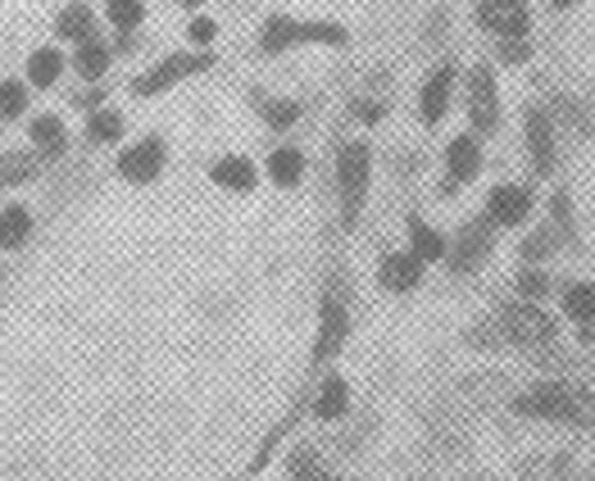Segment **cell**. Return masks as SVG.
Returning a JSON list of instances; mask_svg holds the SVG:
<instances>
[{
    "instance_id": "obj_1",
    "label": "cell",
    "mask_w": 595,
    "mask_h": 481,
    "mask_svg": "<svg viewBox=\"0 0 595 481\" xmlns=\"http://www.w3.org/2000/svg\"><path fill=\"white\" fill-rule=\"evenodd\" d=\"M514 409L527 418H546V423L595 427V396L578 382H537L514 400Z\"/></svg>"
},
{
    "instance_id": "obj_2",
    "label": "cell",
    "mask_w": 595,
    "mask_h": 481,
    "mask_svg": "<svg viewBox=\"0 0 595 481\" xmlns=\"http://www.w3.org/2000/svg\"><path fill=\"white\" fill-rule=\"evenodd\" d=\"M369 168L373 155L364 141H346L341 155H337V183H341V223L354 227L364 214V200H369Z\"/></svg>"
},
{
    "instance_id": "obj_3",
    "label": "cell",
    "mask_w": 595,
    "mask_h": 481,
    "mask_svg": "<svg viewBox=\"0 0 595 481\" xmlns=\"http://www.w3.org/2000/svg\"><path fill=\"white\" fill-rule=\"evenodd\" d=\"M301 42H318V46H346V27L341 23H295L287 14H273L264 23V37H259V50L273 55V50H287V46H301Z\"/></svg>"
},
{
    "instance_id": "obj_4",
    "label": "cell",
    "mask_w": 595,
    "mask_h": 481,
    "mask_svg": "<svg viewBox=\"0 0 595 481\" xmlns=\"http://www.w3.org/2000/svg\"><path fill=\"white\" fill-rule=\"evenodd\" d=\"M468 118H472V132L491 137L500 128V86H495V69L478 64L468 73Z\"/></svg>"
},
{
    "instance_id": "obj_5",
    "label": "cell",
    "mask_w": 595,
    "mask_h": 481,
    "mask_svg": "<svg viewBox=\"0 0 595 481\" xmlns=\"http://www.w3.org/2000/svg\"><path fill=\"white\" fill-rule=\"evenodd\" d=\"M500 332L518 341V345H550L555 341V322L550 314L537 309V300H523V305H504L500 309Z\"/></svg>"
},
{
    "instance_id": "obj_6",
    "label": "cell",
    "mask_w": 595,
    "mask_h": 481,
    "mask_svg": "<svg viewBox=\"0 0 595 481\" xmlns=\"http://www.w3.org/2000/svg\"><path fill=\"white\" fill-rule=\"evenodd\" d=\"M491 246H495V223L487 214L464 223L459 236H455V246H451V255H445V259H451V273H472V268H482Z\"/></svg>"
},
{
    "instance_id": "obj_7",
    "label": "cell",
    "mask_w": 595,
    "mask_h": 481,
    "mask_svg": "<svg viewBox=\"0 0 595 481\" xmlns=\"http://www.w3.org/2000/svg\"><path fill=\"white\" fill-rule=\"evenodd\" d=\"M523 132H527V160H532V173L537 177H550L555 164H559V145H555V124L541 105H532L527 118H523Z\"/></svg>"
},
{
    "instance_id": "obj_8",
    "label": "cell",
    "mask_w": 595,
    "mask_h": 481,
    "mask_svg": "<svg viewBox=\"0 0 595 481\" xmlns=\"http://www.w3.org/2000/svg\"><path fill=\"white\" fill-rule=\"evenodd\" d=\"M210 64H214L210 50H205V55H168L164 64H155L151 73H141V78L132 82V92H137V96H160L164 86L183 82V78H191V73H205Z\"/></svg>"
},
{
    "instance_id": "obj_9",
    "label": "cell",
    "mask_w": 595,
    "mask_h": 481,
    "mask_svg": "<svg viewBox=\"0 0 595 481\" xmlns=\"http://www.w3.org/2000/svg\"><path fill=\"white\" fill-rule=\"evenodd\" d=\"M478 23L500 42V37H527L532 33V10L527 0H482Z\"/></svg>"
},
{
    "instance_id": "obj_10",
    "label": "cell",
    "mask_w": 595,
    "mask_h": 481,
    "mask_svg": "<svg viewBox=\"0 0 595 481\" xmlns=\"http://www.w3.org/2000/svg\"><path fill=\"white\" fill-rule=\"evenodd\" d=\"M478 173H482V141H478V132H464L445 145V196L464 183H472Z\"/></svg>"
},
{
    "instance_id": "obj_11",
    "label": "cell",
    "mask_w": 595,
    "mask_h": 481,
    "mask_svg": "<svg viewBox=\"0 0 595 481\" xmlns=\"http://www.w3.org/2000/svg\"><path fill=\"white\" fill-rule=\"evenodd\" d=\"M118 173H124L128 183H137V187L155 183V177L164 173V141L160 137H145V141L128 145L124 155H118Z\"/></svg>"
},
{
    "instance_id": "obj_12",
    "label": "cell",
    "mask_w": 595,
    "mask_h": 481,
    "mask_svg": "<svg viewBox=\"0 0 595 481\" xmlns=\"http://www.w3.org/2000/svg\"><path fill=\"white\" fill-rule=\"evenodd\" d=\"M487 219L495 227H523L532 219V187H514V183H504V187H491L487 196Z\"/></svg>"
},
{
    "instance_id": "obj_13",
    "label": "cell",
    "mask_w": 595,
    "mask_h": 481,
    "mask_svg": "<svg viewBox=\"0 0 595 481\" xmlns=\"http://www.w3.org/2000/svg\"><path fill=\"white\" fill-rule=\"evenodd\" d=\"M451 96H455V64H436L423 82V92H419V114H423V124L436 128L445 109H451Z\"/></svg>"
},
{
    "instance_id": "obj_14",
    "label": "cell",
    "mask_w": 595,
    "mask_h": 481,
    "mask_svg": "<svg viewBox=\"0 0 595 481\" xmlns=\"http://www.w3.org/2000/svg\"><path fill=\"white\" fill-rule=\"evenodd\" d=\"M350 337V314L337 295H327L323 300V318H318V341H314V359L323 364V359H332Z\"/></svg>"
},
{
    "instance_id": "obj_15",
    "label": "cell",
    "mask_w": 595,
    "mask_h": 481,
    "mask_svg": "<svg viewBox=\"0 0 595 481\" xmlns=\"http://www.w3.org/2000/svg\"><path fill=\"white\" fill-rule=\"evenodd\" d=\"M423 259L413 255V250H396V255H386L382 259V268H377V282L386 286V291H396V295H409L413 286L423 282Z\"/></svg>"
},
{
    "instance_id": "obj_16",
    "label": "cell",
    "mask_w": 595,
    "mask_h": 481,
    "mask_svg": "<svg viewBox=\"0 0 595 481\" xmlns=\"http://www.w3.org/2000/svg\"><path fill=\"white\" fill-rule=\"evenodd\" d=\"M210 183H219L223 191H255V164L242 155H223L210 168Z\"/></svg>"
},
{
    "instance_id": "obj_17",
    "label": "cell",
    "mask_w": 595,
    "mask_h": 481,
    "mask_svg": "<svg viewBox=\"0 0 595 481\" xmlns=\"http://www.w3.org/2000/svg\"><path fill=\"white\" fill-rule=\"evenodd\" d=\"M405 227H409V250L419 255L423 263H436V259L451 255V246H445V236H441L436 227H428L423 219H409Z\"/></svg>"
},
{
    "instance_id": "obj_18",
    "label": "cell",
    "mask_w": 595,
    "mask_h": 481,
    "mask_svg": "<svg viewBox=\"0 0 595 481\" xmlns=\"http://www.w3.org/2000/svg\"><path fill=\"white\" fill-rule=\"evenodd\" d=\"M563 314H569L578 327H595V282L563 286Z\"/></svg>"
},
{
    "instance_id": "obj_19",
    "label": "cell",
    "mask_w": 595,
    "mask_h": 481,
    "mask_svg": "<svg viewBox=\"0 0 595 481\" xmlns=\"http://www.w3.org/2000/svg\"><path fill=\"white\" fill-rule=\"evenodd\" d=\"M350 409V386H346V377H327L323 386H318V396H314V413L323 418V423H332V418H341Z\"/></svg>"
},
{
    "instance_id": "obj_20",
    "label": "cell",
    "mask_w": 595,
    "mask_h": 481,
    "mask_svg": "<svg viewBox=\"0 0 595 481\" xmlns=\"http://www.w3.org/2000/svg\"><path fill=\"white\" fill-rule=\"evenodd\" d=\"M59 73H65V55H59V46H42L27 55V82L33 86H55Z\"/></svg>"
},
{
    "instance_id": "obj_21",
    "label": "cell",
    "mask_w": 595,
    "mask_h": 481,
    "mask_svg": "<svg viewBox=\"0 0 595 481\" xmlns=\"http://www.w3.org/2000/svg\"><path fill=\"white\" fill-rule=\"evenodd\" d=\"M269 177L278 187H295L305 177V155L295 145H278L273 155H269Z\"/></svg>"
},
{
    "instance_id": "obj_22",
    "label": "cell",
    "mask_w": 595,
    "mask_h": 481,
    "mask_svg": "<svg viewBox=\"0 0 595 481\" xmlns=\"http://www.w3.org/2000/svg\"><path fill=\"white\" fill-rule=\"evenodd\" d=\"M27 137H33V145H42L46 155H59V150L69 145V132L59 124V114H37L33 124H27Z\"/></svg>"
},
{
    "instance_id": "obj_23",
    "label": "cell",
    "mask_w": 595,
    "mask_h": 481,
    "mask_svg": "<svg viewBox=\"0 0 595 481\" xmlns=\"http://www.w3.org/2000/svg\"><path fill=\"white\" fill-rule=\"evenodd\" d=\"M55 33H59V37H69V42H78V46H82V42H92V37H96V14L86 10V5H69L65 14L55 19Z\"/></svg>"
},
{
    "instance_id": "obj_24",
    "label": "cell",
    "mask_w": 595,
    "mask_h": 481,
    "mask_svg": "<svg viewBox=\"0 0 595 481\" xmlns=\"http://www.w3.org/2000/svg\"><path fill=\"white\" fill-rule=\"evenodd\" d=\"M27 236H33V214H27L23 204L5 209V214H0V246L14 250V246H23Z\"/></svg>"
},
{
    "instance_id": "obj_25",
    "label": "cell",
    "mask_w": 595,
    "mask_h": 481,
    "mask_svg": "<svg viewBox=\"0 0 595 481\" xmlns=\"http://www.w3.org/2000/svg\"><path fill=\"white\" fill-rule=\"evenodd\" d=\"M109 59H114V50H109L101 37H92V42H82V46H78V59H73V64H78V73H82V78H92V82H96V78L109 69Z\"/></svg>"
},
{
    "instance_id": "obj_26",
    "label": "cell",
    "mask_w": 595,
    "mask_h": 481,
    "mask_svg": "<svg viewBox=\"0 0 595 481\" xmlns=\"http://www.w3.org/2000/svg\"><path fill=\"white\" fill-rule=\"evenodd\" d=\"M42 168L37 155H0V187H19Z\"/></svg>"
},
{
    "instance_id": "obj_27",
    "label": "cell",
    "mask_w": 595,
    "mask_h": 481,
    "mask_svg": "<svg viewBox=\"0 0 595 481\" xmlns=\"http://www.w3.org/2000/svg\"><path fill=\"white\" fill-rule=\"evenodd\" d=\"M86 137H92L96 145H109V141L124 137V118H118L114 109H96L92 118H86Z\"/></svg>"
},
{
    "instance_id": "obj_28",
    "label": "cell",
    "mask_w": 595,
    "mask_h": 481,
    "mask_svg": "<svg viewBox=\"0 0 595 481\" xmlns=\"http://www.w3.org/2000/svg\"><path fill=\"white\" fill-rule=\"evenodd\" d=\"M105 14H109V23L118 27V33H132V27H141V19H145V5L141 0H109Z\"/></svg>"
},
{
    "instance_id": "obj_29",
    "label": "cell",
    "mask_w": 595,
    "mask_h": 481,
    "mask_svg": "<svg viewBox=\"0 0 595 481\" xmlns=\"http://www.w3.org/2000/svg\"><path fill=\"white\" fill-rule=\"evenodd\" d=\"M27 109V86L23 82H0V124L19 118Z\"/></svg>"
},
{
    "instance_id": "obj_30",
    "label": "cell",
    "mask_w": 595,
    "mask_h": 481,
    "mask_svg": "<svg viewBox=\"0 0 595 481\" xmlns=\"http://www.w3.org/2000/svg\"><path fill=\"white\" fill-rule=\"evenodd\" d=\"M264 118H269L273 128H291L295 118H301V105H295V101H269V105H264Z\"/></svg>"
},
{
    "instance_id": "obj_31",
    "label": "cell",
    "mask_w": 595,
    "mask_h": 481,
    "mask_svg": "<svg viewBox=\"0 0 595 481\" xmlns=\"http://www.w3.org/2000/svg\"><path fill=\"white\" fill-rule=\"evenodd\" d=\"M500 59L504 64H523V59H532V37H500Z\"/></svg>"
},
{
    "instance_id": "obj_32",
    "label": "cell",
    "mask_w": 595,
    "mask_h": 481,
    "mask_svg": "<svg viewBox=\"0 0 595 481\" xmlns=\"http://www.w3.org/2000/svg\"><path fill=\"white\" fill-rule=\"evenodd\" d=\"M546 273H541V268H523V278H518V291L527 295V300H541L546 295Z\"/></svg>"
},
{
    "instance_id": "obj_33",
    "label": "cell",
    "mask_w": 595,
    "mask_h": 481,
    "mask_svg": "<svg viewBox=\"0 0 595 481\" xmlns=\"http://www.w3.org/2000/svg\"><path fill=\"white\" fill-rule=\"evenodd\" d=\"M295 481H323V468H318V459L310 455V449H305V455H295Z\"/></svg>"
},
{
    "instance_id": "obj_34",
    "label": "cell",
    "mask_w": 595,
    "mask_h": 481,
    "mask_svg": "<svg viewBox=\"0 0 595 481\" xmlns=\"http://www.w3.org/2000/svg\"><path fill=\"white\" fill-rule=\"evenodd\" d=\"M187 37H191L196 46H210V42L219 37V23H214V19H196V23L187 27Z\"/></svg>"
},
{
    "instance_id": "obj_35",
    "label": "cell",
    "mask_w": 595,
    "mask_h": 481,
    "mask_svg": "<svg viewBox=\"0 0 595 481\" xmlns=\"http://www.w3.org/2000/svg\"><path fill=\"white\" fill-rule=\"evenodd\" d=\"M550 246H555V232H537V236L523 241V255H527V259H546Z\"/></svg>"
},
{
    "instance_id": "obj_36",
    "label": "cell",
    "mask_w": 595,
    "mask_h": 481,
    "mask_svg": "<svg viewBox=\"0 0 595 481\" xmlns=\"http://www.w3.org/2000/svg\"><path fill=\"white\" fill-rule=\"evenodd\" d=\"M354 114H360L364 124H377V105H369V101H360V105H354Z\"/></svg>"
},
{
    "instance_id": "obj_37",
    "label": "cell",
    "mask_w": 595,
    "mask_h": 481,
    "mask_svg": "<svg viewBox=\"0 0 595 481\" xmlns=\"http://www.w3.org/2000/svg\"><path fill=\"white\" fill-rule=\"evenodd\" d=\"M578 5V0H555V10H573Z\"/></svg>"
},
{
    "instance_id": "obj_38",
    "label": "cell",
    "mask_w": 595,
    "mask_h": 481,
    "mask_svg": "<svg viewBox=\"0 0 595 481\" xmlns=\"http://www.w3.org/2000/svg\"><path fill=\"white\" fill-rule=\"evenodd\" d=\"M183 5H187V10H200V5H205V0H183Z\"/></svg>"
},
{
    "instance_id": "obj_39",
    "label": "cell",
    "mask_w": 595,
    "mask_h": 481,
    "mask_svg": "<svg viewBox=\"0 0 595 481\" xmlns=\"http://www.w3.org/2000/svg\"><path fill=\"white\" fill-rule=\"evenodd\" d=\"M323 481H337V477H323Z\"/></svg>"
}]
</instances>
